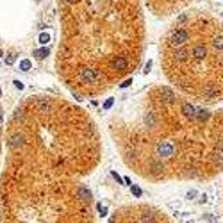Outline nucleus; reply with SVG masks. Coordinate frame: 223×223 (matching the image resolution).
Instances as JSON below:
<instances>
[{
    "label": "nucleus",
    "mask_w": 223,
    "mask_h": 223,
    "mask_svg": "<svg viewBox=\"0 0 223 223\" xmlns=\"http://www.w3.org/2000/svg\"><path fill=\"white\" fill-rule=\"evenodd\" d=\"M195 2V0H145L146 9L157 18H168L173 15H180V13L187 11V7Z\"/></svg>",
    "instance_id": "obj_5"
},
{
    "label": "nucleus",
    "mask_w": 223,
    "mask_h": 223,
    "mask_svg": "<svg viewBox=\"0 0 223 223\" xmlns=\"http://www.w3.org/2000/svg\"><path fill=\"white\" fill-rule=\"evenodd\" d=\"M56 71L75 98H97L129 79L145 52L141 0H56Z\"/></svg>",
    "instance_id": "obj_3"
},
{
    "label": "nucleus",
    "mask_w": 223,
    "mask_h": 223,
    "mask_svg": "<svg viewBox=\"0 0 223 223\" xmlns=\"http://www.w3.org/2000/svg\"><path fill=\"white\" fill-rule=\"evenodd\" d=\"M0 146H2V104H0Z\"/></svg>",
    "instance_id": "obj_6"
},
{
    "label": "nucleus",
    "mask_w": 223,
    "mask_h": 223,
    "mask_svg": "<svg viewBox=\"0 0 223 223\" xmlns=\"http://www.w3.org/2000/svg\"><path fill=\"white\" fill-rule=\"evenodd\" d=\"M132 191H134V195H136V197H141V189H138V187H132Z\"/></svg>",
    "instance_id": "obj_7"
},
{
    "label": "nucleus",
    "mask_w": 223,
    "mask_h": 223,
    "mask_svg": "<svg viewBox=\"0 0 223 223\" xmlns=\"http://www.w3.org/2000/svg\"><path fill=\"white\" fill-rule=\"evenodd\" d=\"M159 61L175 91L200 105L223 102V23L204 9L173 20L159 43Z\"/></svg>",
    "instance_id": "obj_4"
},
{
    "label": "nucleus",
    "mask_w": 223,
    "mask_h": 223,
    "mask_svg": "<svg viewBox=\"0 0 223 223\" xmlns=\"http://www.w3.org/2000/svg\"><path fill=\"white\" fill-rule=\"evenodd\" d=\"M107 130L123 163L150 182L211 180L223 170V109L164 84L121 98Z\"/></svg>",
    "instance_id": "obj_2"
},
{
    "label": "nucleus",
    "mask_w": 223,
    "mask_h": 223,
    "mask_svg": "<svg viewBox=\"0 0 223 223\" xmlns=\"http://www.w3.org/2000/svg\"><path fill=\"white\" fill-rule=\"evenodd\" d=\"M100 157L87 111L54 93L23 98L4 130L0 223H95L86 179Z\"/></svg>",
    "instance_id": "obj_1"
}]
</instances>
